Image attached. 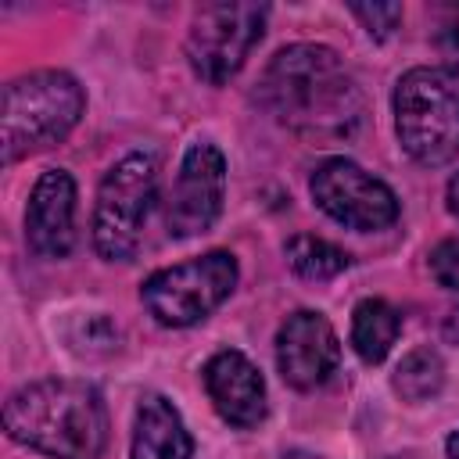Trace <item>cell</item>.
Returning a JSON list of instances; mask_svg holds the SVG:
<instances>
[{"label":"cell","instance_id":"277c9868","mask_svg":"<svg viewBox=\"0 0 459 459\" xmlns=\"http://www.w3.org/2000/svg\"><path fill=\"white\" fill-rule=\"evenodd\" d=\"M394 133L420 165H448L459 154V82L441 68H409L394 82Z\"/></svg>","mask_w":459,"mask_h":459},{"label":"cell","instance_id":"e0dca14e","mask_svg":"<svg viewBox=\"0 0 459 459\" xmlns=\"http://www.w3.org/2000/svg\"><path fill=\"white\" fill-rule=\"evenodd\" d=\"M351 14L373 39H387L402 22V4H351Z\"/></svg>","mask_w":459,"mask_h":459},{"label":"cell","instance_id":"8992f818","mask_svg":"<svg viewBox=\"0 0 459 459\" xmlns=\"http://www.w3.org/2000/svg\"><path fill=\"white\" fill-rule=\"evenodd\" d=\"M237 276L240 269L230 251H208L147 276L140 301L161 326H194L233 294Z\"/></svg>","mask_w":459,"mask_h":459},{"label":"cell","instance_id":"d6986e66","mask_svg":"<svg viewBox=\"0 0 459 459\" xmlns=\"http://www.w3.org/2000/svg\"><path fill=\"white\" fill-rule=\"evenodd\" d=\"M437 50L445 57V65L452 72H459V25H448L441 36H437Z\"/></svg>","mask_w":459,"mask_h":459},{"label":"cell","instance_id":"ac0fdd59","mask_svg":"<svg viewBox=\"0 0 459 459\" xmlns=\"http://www.w3.org/2000/svg\"><path fill=\"white\" fill-rule=\"evenodd\" d=\"M430 276L437 287L459 294V237H448L430 251Z\"/></svg>","mask_w":459,"mask_h":459},{"label":"cell","instance_id":"30bf717a","mask_svg":"<svg viewBox=\"0 0 459 459\" xmlns=\"http://www.w3.org/2000/svg\"><path fill=\"white\" fill-rule=\"evenodd\" d=\"M341 362V341L323 312L301 308L276 330V369L298 391L323 387Z\"/></svg>","mask_w":459,"mask_h":459},{"label":"cell","instance_id":"ffe728a7","mask_svg":"<svg viewBox=\"0 0 459 459\" xmlns=\"http://www.w3.org/2000/svg\"><path fill=\"white\" fill-rule=\"evenodd\" d=\"M441 333H445V341L459 344V308H452V312L445 316V326H441Z\"/></svg>","mask_w":459,"mask_h":459},{"label":"cell","instance_id":"5bb4252c","mask_svg":"<svg viewBox=\"0 0 459 459\" xmlns=\"http://www.w3.org/2000/svg\"><path fill=\"white\" fill-rule=\"evenodd\" d=\"M402 333V316L384 298H362L351 312V348L362 362L377 366L387 359L391 344Z\"/></svg>","mask_w":459,"mask_h":459},{"label":"cell","instance_id":"44dd1931","mask_svg":"<svg viewBox=\"0 0 459 459\" xmlns=\"http://www.w3.org/2000/svg\"><path fill=\"white\" fill-rule=\"evenodd\" d=\"M445 201H448V212L459 219V172L448 179V190H445Z\"/></svg>","mask_w":459,"mask_h":459},{"label":"cell","instance_id":"7c38bea8","mask_svg":"<svg viewBox=\"0 0 459 459\" xmlns=\"http://www.w3.org/2000/svg\"><path fill=\"white\" fill-rule=\"evenodd\" d=\"M204 391L230 427L247 430L265 420V380L244 351H215L204 362Z\"/></svg>","mask_w":459,"mask_h":459},{"label":"cell","instance_id":"ba28073f","mask_svg":"<svg viewBox=\"0 0 459 459\" xmlns=\"http://www.w3.org/2000/svg\"><path fill=\"white\" fill-rule=\"evenodd\" d=\"M312 201L341 226L359 230V233H373V230H387L398 219V197L394 190L377 179L373 172H366L362 165L348 161V158H330L312 172Z\"/></svg>","mask_w":459,"mask_h":459},{"label":"cell","instance_id":"603a6c76","mask_svg":"<svg viewBox=\"0 0 459 459\" xmlns=\"http://www.w3.org/2000/svg\"><path fill=\"white\" fill-rule=\"evenodd\" d=\"M387 459H398V455H387Z\"/></svg>","mask_w":459,"mask_h":459},{"label":"cell","instance_id":"6da1fadb","mask_svg":"<svg viewBox=\"0 0 459 459\" xmlns=\"http://www.w3.org/2000/svg\"><path fill=\"white\" fill-rule=\"evenodd\" d=\"M262 108L312 143L348 140L362 115L366 100L341 54L323 43H290L276 50L258 82Z\"/></svg>","mask_w":459,"mask_h":459},{"label":"cell","instance_id":"9c48e42d","mask_svg":"<svg viewBox=\"0 0 459 459\" xmlns=\"http://www.w3.org/2000/svg\"><path fill=\"white\" fill-rule=\"evenodd\" d=\"M226 197V158L215 143L197 140L186 147L172 194H169V233L172 237H197L215 226Z\"/></svg>","mask_w":459,"mask_h":459},{"label":"cell","instance_id":"4fadbf2b","mask_svg":"<svg viewBox=\"0 0 459 459\" xmlns=\"http://www.w3.org/2000/svg\"><path fill=\"white\" fill-rule=\"evenodd\" d=\"M129 459H194V437L165 394H143L133 420Z\"/></svg>","mask_w":459,"mask_h":459},{"label":"cell","instance_id":"8fae6325","mask_svg":"<svg viewBox=\"0 0 459 459\" xmlns=\"http://www.w3.org/2000/svg\"><path fill=\"white\" fill-rule=\"evenodd\" d=\"M25 240L43 258H65L75 244V179L47 169L25 204Z\"/></svg>","mask_w":459,"mask_h":459},{"label":"cell","instance_id":"52a82bcc","mask_svg":"<svg viewBox=\"0 0 459 459\" xmlns=\"http://www.w3.org/2000/svg\"><path fill=\"white\" fill-rule=\"evenodd\" d=\"M269 7L265 4H247V0H226V4H204L186 32V61L194 75H201L212 86L230 82L255 43L265 32Z\"/></svg>","mask_w":459,"mask_h":459},{"label":"cell","instance_id":"2e32d148","mask_svg":"<svg viewBox=\"0 0 459 459\" xmlns=\"http://www.w3.org/2000/svg\"><path fill=\"white\" fill-rule=\"evenodd\" d=\"M445 384V362L434 348H412L391 377V387L405 398V402H427L441 391Z\"/></svg>","mask_w":459,"mask_h":459},{"label":"cell","instance_id":"9a60e30c","mask_svg":"<svg viewBox=\"0 0 459 459\" xmlns=\"http://www.w3.org/2000/svg\"><path fill=\"white\" fill-rule=\"evenodd\" d=\"M290 269L305 280H333L337 273L348 269V251H341L337 244L316 237V233H298L287 240L283 247Z\"/></svg>","mask_w":459,"mask_h":459},{"label":"cell","instance_id":"7402d4cb","mask_svg":"<svg viewBox=\"0 0 459 459\" xmlns=\"http://www.w3.org/2000/svg\"><path fill=\"white\" fill-rule=\"evenodd\" d=\"M445 452H448V459H459V430H455V434H448Z\"/></svg>","mask_w":459,"mask_h":459},{"label":"cell","instance_id":"5b68a950","mask_svg":"<svg viewBox=\"0 0 459 459\" xmlns=\"http://www.w3.org/2000/svg\"><path fill=\"white\" fill-rule=\"evenodd\" d=\"M158 201V165L151 154H126L108 169L93 204V247L104 262H129Z\"/></svg>","mask_w":459,"mask_h":459},{"label":"cell","instance_id":"7a4b0ae2","mask_svg":"<svg viewBox=\"0 0 459 459\" xmlns=\"http://www.w3.org/2000/svg\"><path fill=\"white\" fill-rule=\"evenodd\" d=\"M4 430L50 459H100L108 412L97 387L82 380H36L4 402Z\"/></svg>","mask_w":459,"mask_h":459},{"label":"cell","instance_id":"3957f363","mask_svg":"<svg viewBox=\"0 0 459 459\" xmlns=\"http://www.w3.org/2000/svg\"><path fill=\"white\" fill-rule=\"evenodd\" d=\"M86 108V93L75 75L61 68H39L4 86L0 111V154L4 165L61 143Z\"/></svg>","mask_w":459,"mask_h":459}]
</instances>
